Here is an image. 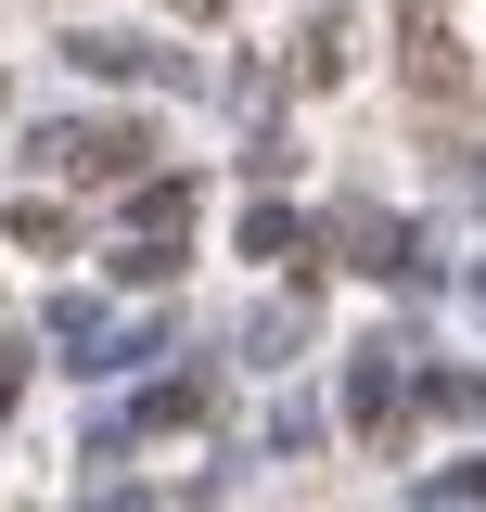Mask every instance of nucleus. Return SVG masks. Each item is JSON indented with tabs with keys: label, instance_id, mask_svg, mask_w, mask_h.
<instances>
[]
</instances>
